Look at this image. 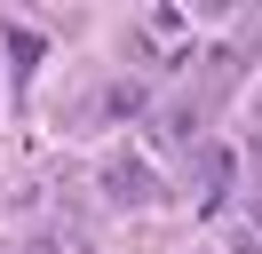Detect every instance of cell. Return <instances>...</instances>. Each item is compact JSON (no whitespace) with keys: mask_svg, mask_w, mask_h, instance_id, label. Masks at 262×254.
I'll return each mask as SVG.
<instances>
[{"mask_svg":"<svg viewBox=\"0 0 262 254\" xmlns=\"http://www.w3.org/2000/svg\"><path fill=\"white\" fill-rule=\"evenodd\" d=\"M103 190H112L119 206H151V199H159V175H151L135 151H112V159H103Z\"/></svg>","mask_w":262,"mask_h":254,"instance_id":"6da1fadb","label":"cell"}]
</instances>
